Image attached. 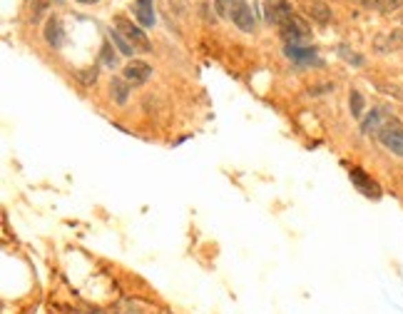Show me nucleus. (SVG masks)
Returning a JSON list of instances; mask_svg holds the SVG:
<instances>
[{"label":"nucleus","instance_id":"nucleus-1","mask_svg":"<svg viewBox=\"0 0 403 314\" xmlns=\"http://www.w3.org/2000/svg\"><path fill=\"white\" fill-rule=\"evenodd\" d=\"M378 143L384 145L386 150L393 155L403 157V123H398L396 118H389L384 123V127L378 130Z\"/></svg>","mask_w":403,"mask_h":314},{"label":"nucleus","instance_id":"nucleus-2","mask_svg":"<svg viewBox=\"0 0 403 314\" xmlns=\"http://www.w3.org/2000/svg\"><path fill=\"white\" fill-rule=\"evenodd\" d=\"M115 30H118L120 35H122L127 43H130L132 48H140V50H144V52H150L152 50V45H150V40H147V35L142 33V28H137L132 20H127V18H115Z\"/></svg>","mask_w":403,"mask_h":314},{"label":"nucleus","instance_id":"nucleus-3","mask_svg":"<svg viewBox=\"0 0 403 314\" xmlns=\"http://www.w3.org/2000/svg\"><path fill=\"white\" fill-rule=\"evenodd\" d=\"M349 175H351V182L356 185V190L364 197H369V200H378V197H381V187H378V182L376 180H371L361 167H351Z\"/></svg>","mask_w":403,"mask_h":314},{"label":"nucleus","instance_id":"nucleus-4","mask_svg":"<svg viewBox=\"0 0 403 314\" xmlns=\"http://www.w3.org/2000/svg\"><path fill=\"white\" fill-rule=\"evenodd\" d=\"M122 78L127 80L132 87H135V85H144V83L152 78V67L147 65V63H142V60H130V63L124 65V70H122Z\"/></svg>","mask_w":403,"mask_h":314},{"label":"nucleus","instance_id":"nucleus-5","mask_svg":"<svg viewBox=\"0 0 403 314\" xmlns=\"http://www.w3.org/2000/svg\"><path fill=\"white\" fill-rule=\"evenodd\" d=\"M386 120L389 118L384 115V110H381V107H373L366 118H361V130H364V135H378V130L384 127Z\"/></svg>","mask_w":403,"mask_h":314},{"label":"nucleus","instance_id":"nucleus-6","mask_svg":"<svg viewBox=\"0 0 403 314\" xmlns=\"http://www.w3.org/2000/svg\"><path fill=\"white\" fill-rule=\"evenodd\" d=\"M232 20H235V25L239 28V30H244V33H252V30H254L252 8H249L244 0H239V3H237V10H235V15H232Z\"/></svg>","mask_w":403,"mask_h":314},{"label":"nucleus","instance_id":"nucleus-7","mask_svg":"<svg viewBox=\"0 0 403 314\" xmlns=\"http://www.w3.org/2000/svg\"><path fill=\"white\" fill-rule=\"evenodd\" d=\"M132 13L140 20V25L150 28L155 25V10H152V0H135L132 3Z\"/></svg>","mask_w":403,"mask_h":314},{"label":"nucleus","instance_id":"nucleus-8","mask_svg":"<svg viewBox=\"0 0 403 314\" xmlns=\"http://www.w3.org/2000/svg\"><path fill=\"white\" fill-rule=\"evenodd\" d=\"M306 13L309 18L316 20L319 25H326V23H331V8L321 3V0H312V3H306Z\"/></svg>","mask_w":403,"mask_h":314},{"label":"nucleus","instance_id":"nucleus-9","mask_svg":"<svg viewBox=\"0 0 403 314\" xmlns=\"http://www.w3.org/2000/svg\"><path fill=\"white\" fill-rule=\"evenodd\" d=\"M110 95L118 105H127V100H130V83L124 78H112Z\"/></svg>","mask_w":403,"mask_h":314},{"label":"nucleus","instance_id":"nucleus-10","mask_svg":"<svg viewBox=\"0 0 403 314\" xmlns=\"http://www.w3.org/2000/svg\"><path fill=\"white\" fill-rule=\"evenodd\" d=\"M403 45V33L393 30V33H386V35H378L376 38V50L378 52H391L396 50V48Z\"/></svg>","mask_w":403,"mask_h":314},{"label":"nucleus","instance_id":"nucleus-11","mask_svg":"<svg viewBox=\"0 0 403 314\" xmlns=\"http://www.w3.org/2000/svg\"><path fill=\"white\" fill-rule=\"evenodd\" d=\"M45 40H47V45L52 48H60L63 45V25H60V20L58 18H50L47 20V25H45Z\"/></svg>","mask_w":403,"mask_h":314},{"label":"nucleus","instance_id":"nucleus-12","mask_svg":"<svg viewBox=\"0 0 403 314\" xmlns=\"http://www.w3.org/2000/svg\"><path fill=\"white\" fill-rule=\"evenodd\" d=\"M361 3L369 10H376V13H396L403 6V0H361Z\"/></svg>","mask_w":403,"mask_h":314},{"label":"nucleus","instance_id":"nucleus-13","mask_svg":"<svg viewBox=\"0 0 403 314\" xmlns=\"http://www.w3.org/2000/svg\"><path fill=\"white\" fill-rule=\"evenodd\" d=\"M349 107H351V115L356 120L364 118V95H361L358 90L351 92V98H349Z\"/></svg>","mask_w":403,"mask_h":314},{"label":"nucleus","instance_id":"nucleus-14","mask_svg":"<svg viewBox=\"0 0 403 314\" xmlns=\"http://www.w3.org/2000/svg\"><path fill=\"white\" fill-rule=\"evenodd\" d=\"M115 314H144V309L132 300H122L115 304Z\"/></svg>","mask_w":403,"mask_h":314},{"label":"nucleus","instance_id":"nucleus-15","mask_svg":"<svg viewBox=\"0 0 403 314\" xmlns=\"http://www.w3.org/2000/svg\"><path fill=\"white\" fill-rule=\"evenodd\" d=\"M237 3H239V0H215L217 13H219L221 18H232L237 10Z\"/></svg>","mask_w":403,"mask_h":314},{"label":"nucleus","instance_id":"nucleus-16","mask_svg":"<svg viewBox=\"0 0 403 314\" xmlns=\"http://www.w3.org/2000/svg\"><path fill=\"white\" fill-rule=\"evenodd\" d=\"M110 40L120 48V52H122V55H130V58L135 55V48H132L130 43H127V40H124L122 35L118 33V30H110Z\"/></svg>","mask_w":403,"mask_h":314},{"label":"nucleus","instance_id":"nucleus-17","mask_svg":"<svg viewBox=\"0 0 403 314\" xmlns=\"http://www.w3.org/2000/svg\"><path fill=\"white\" fill-rule=\"evenodd\" d=\"M78 80L83 85H95L98 83V67H87V70L78 72Z\"/></svg>","mask_w":403,"mask_h":314},{"label":"nucleus","instance_id":"nucleus-18","mask_svg":"<svg viewBox=\"0 0 403 314\" xmlns=\"http://www.w3.org/2000/svg\"><path fill=\"white\" fill-rule=\"evenodd\" d=\"M286 52H289V58L294 60H312L314 58V50H301L299 45H286Z\"/></svg>","mask_w":403,"mask_h":314},{"label":"nucleus","instance_id":"nucleus-19","mask_svg":"<svg viewBox=\"0 0 403 314\" xmlns=\"http://www.w3.org/2000/svg\"><path fill=\"white\" fill-rule=\"evenodd\" d=\"M338 52H341V58L349 60V63H353V65H364V58H358V52H351L346 45L338 48Z\"/></svg>","mask_w":403,"mask_h":314},{"label":"nucleus","instance_id":"nucleus-20","mask_svg":"<svg viewBox=\"0 0 403 314\" xmlns=\"http://www.w3.org/2000/svg\"><path fill=\"white\" fill-rule=\"evenodd\" d=\"M102 63H105V65H107V67H110V70H112V67H115V65H118V58H115V50H110V45H105V48H102Z\"/></svg>","mask_w":403,"mask_h":314},{"label":"nucleus","instance_id":"nucleus-21","mask_svg":"<svg viewBox=\"0 0 403 314\" xmlns=\"http://www.w3.org/2000/svg\"><path fill=\"white\" fill-rule=\"evenodd\" d=\"M78 3H83V6H90V3H98V0H78Z\"/></svg>","mask_w":403,"mask_h":314},{"label":"nucleus","instance_id":"nucleus-22","mask_svg":"<svg viewBox=\"0 0 403 314\" xmlns=\"http://www.w3.org/2000/svg\"><path fill=\"white\" fill-rule=\"evenodd\" d=\"M55 3H63V0H55Z\"/></svg>","mask_w":403,"mask_h":314}]
</instances>
